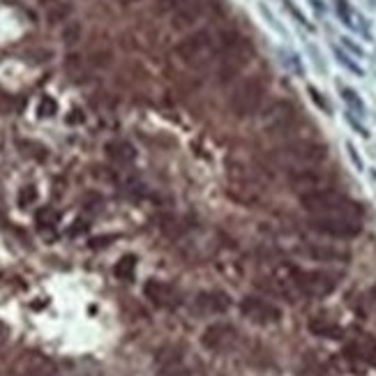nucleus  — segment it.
Segmentation results:
<instances>
[{"instance_id":"c85d7f7f","label":"nucleus","mask_w":376,"mask_h":376,"mask_svg":"<svg viewBox=\"0 0 376 376\" xmlns=\"http://www.w3.org/2000/svg\"><path fill=\"white\" fill-rule=\"evenodd\" d=\"M173 376H185V374H173Z\"/></svg>"},{"instance_id":"423d86ee","label":"nucleus","mask_w":376,"mask_h":376,"mask_svg":"<svg viewBox=\"0 0 376 376\" xmlns=\"http://www.w3.org/2000/svg\"><path fill=\"white\" fill-rule=\"evenodd\" d=\"M252 55H254V49H252L250 39L240 37V42L236 46H231L229 51L222 53V60H220V81L222 83H229V81H234V79H238L240 72L250 65Z\"/></svg>"},{"instance_id":"ddd939ff","label":"nucleus","mask_w":376,"mask_h":376,"mask_svg":"<svg viewBox=\"0 0 376 376\" xmlns=\"http://www.w3.org/2000/svg\"><path fill=\"white\" fill-rule=\"evenodd\" d=\"M201 17H203V3L201 0H192V3L171 12V26L175 30H187L192 26H196Z\"/></svg>"},{"instance_id":"cd10ccee","label":"nucleus","mask_w":376,"mask_h":376,"mask_svg":"<svg viewBox=\"0 0 376 376\" xmlns=\"http://www.w3.org/2000/svg\"><path fill=\"white\" fill-rule=\"evenodd\" d=\"M372 295H374V298H376V282H374V286H372Z\"/></svg>"},{"instance_id":"393cba45","label":"nucleus","mask_w":376,"mask_h":376,"mask_svg":"<svg viewBox=\"0 0 376 376\" xmlns=\"http://www.w3.org/2000/svg\"><path fill=\"white\" fill-rule=\"evenodd\" d=\"M159 3H162L164 10H171V12H175V10H178V7L192 3V0H159Z\"/></svg>"},{"instance_id":"2eb2a0df","label":"nucleus","mask_w":376,"mask_h":376,"mask_svg":"<svg viewBox=\"0 0 376 376\" xmlns=\"http://www.w3.org/2000/svg\"><path fill=\"white\" fill-rule=\"evenodd\" d=\"M349 351L354 354L358 360H363V363L376 367V342L372 337H358L354 344L349 347Z\"/></svg>"},{"instance_id":"a211bd4d","label":"nucleus","mask_w":376,"mask_h":376,"mask_svg":"<svg viewBox=\"0 0 376 376\" xmlns=\"http://www.w3.org/2000/svg\"><path fill=\"white\" fill-rule=\"evenodd\" d=\"M69 14H72V5L69 3H53L46 7V23L49 26H58V23H67L69 19Z\"/></svg>"},{"instance_id":"4468645a","label":"nucleus","mask_w":376,"mask_h":376,"mask_svg":"<svg viewBox=\"0 0 376 376\" xmlns=\"http://www.w3.org/2000/svg\"><path fill=\"white\" fill-rule=\"evenodd\" d=\"M196 307L206 314H224L231 307V298L224 291H203L196 298Z\"/></svg>"},{"instance_id":"6ab92c4d","label":"nucleus","mask_w":376,"mask_h":376,"mask_svg":"<svg viewBox=\"0 0 376 376\" xmlns=\"http://www.w3.org/2000/svg\"><path fill=\"white\" fill-rule=\"evenodd\" d=\"M81 35H83V26H81V23H79V21H67L65 28H62V33H60V39L67 46H74V44L81 42Z\"/></svg>"},{"instance_id":"4be33fe9","label":"nucleus","mask_w":376,"mask_h":376,"mask_svg":"<svg viewBox=\"0 0 376 376\" xmlns=\"http://www.w3.org/2000/svg\"><path fill=\"white\" fill-rule=\"evenodd\" d=\"M55 222H58V213L51 210V208H42V210L37 213V224H39V227H53Z\"/></svg>"},{"instance_id":"20e7f679","label":"nucleus","mask_w":376,"mask_h":376,"mask_svg":"<svg viewBox=\"0 0 376 376\" xmlns=\"http://www.w3.org/2000/svg\"><path fill=\"white\" fill-rule=\"evenodd\" d=\"M309 227L316 231V234H323L328 238H340L349 240L360 236V220L351 217V215H318V217L309 220Z\"/></svg>"},{"instance_id":"9d476101","label":"nucleus","mask_w":376,"mask_h":376,"mask_svg":"<svg viewBox=\"0 0 376 376\" xmlns=\"http://www.w3.org/2000/svg\"><path fill=\"white\" fill-rule=\"evenodd\" d=\"M328 173L316 169V166H300V169H295L291 175H289V182L293 189H298L300 194H305V192H314V189H321V187H328Z\"/></svg>"},{"instance_id":"412c9836","label":"nucleus","mask_w":376,"mask_h":376,"mask_svg":"<svg viewBox=\"0 0 376 376\" xmlns=\"http://www.w3.org/2000/svg\"><path fill=\"white\" fill-rule=\"evenodd\" d=\"M309 257H314L318 261H335V259H344L347 254L344 252H337V250H325V247L321 245H314V247H309Z\"/></svg>"},{"instance_id":"dca6fc26","label":"nucleus","mask_w":376,"mask_h":376,"mask_svg":"<svg viewBox=\"0 0 376 376\" xmlns=\"http://www.w3.org/2000/svg\"><path fill=\"white\" fill-rule=\"evenodd\" d=\"M104 150H107V155L118 164H130L134 159V155H137V153H134V148L127 141H109Z\"/></svg>"},{"instance_id":"f8f14e48","label":"nucleus","mask_w":376,"mask_h":376,"mask_svg":"<svg viewBox=\"0 0 376 376\" xmlns=\"http://www.w3.org/2000/svg\"><path fill=\"white\" fill-rule=\"evenodd\" d=\"M143 295L157 307H171L175 300H178V293L169 284L162 282V279H148L146 286H143Z\"/></svg>"},{"instance_id":"b1692460","label":"nucleus","mask_w":376,"mask_h":376,"mask_svg":"<svg viewBox=\"0 0 376 376\" xmlns=\"http://www.w3.org/2000/svg\"><path fill=\"white\" fill-rule=\"evenodd\" d=\"M37 199V192H35V187H23L21 192H19V206L21 208H26V206H30Z\"/></svg>"},{"instance_id":"f3484780","label":"nucleus","mask_w":376,"mask_h":376,"mask_svg":"<svg viewBox=\"0 0 376 376\" xmlns=\"http://www.w3.org/2000/svg\"><path fill=\"white\" fill-rule=\"evenodd\" d=\"M309 333H314L316 337H337L340 335V325L333 321V318H325V316H314L309 318Z\"/></svg>"},{"instance_id":"6e6552de","label":"nucleus","mask_w":376,"mask_h":376,"mask_svg":"<svg viewBox=\"0 0 376 376\" xmlns=\"http://www.w3.org/2000/svg\"><path fill=\"white\" fill-rule=\"evenodd\" d=\"M240 314L250 321L259 325H270L277 323L282 318V309H279L275 302H270L266 298H259V295H247V298L240 300Z\"/></svg>"},{"instance_id":"9b49d317","label":"nucleus","mask_w":376,"mask_h":376,"mask_svg":"<svg viewBox=\"0 0 376 376\" xmlns=\"http://www.w3.org/2000/svg\"><path fill=\"white\" fill-rule=\"evenodd\" d=\"M234 340H236V328L231 323L217 321V323L208 325L203 330L201 347L208 349V351H222V349H227Z\"/></svg>"},{"instance_id":"7ed1b4c3","label":"nucleus","mask_w":376,"mask_h":376,"mask_svg":"<svg viewBox=\"0 0 376 376\" xmlns=\"http://www.w3.org/2000/svg\"><path fill=\"white\" fill-rule=\"evenodd\" d=\"M263 130L268 137H284L295 130L298 125V111L291 102L286 100H275L263 109Z\"/></svg>"},{"instance_id":"0eeeda50","label":"nucleus","mask_w":376,"mask_h":376,"mask_svg":"<svg viewBox=\"0 0 376 376\" xmlns=\"http://www.w3.org/2000/svg\"><path fill=\"white\" fill-rule=\"evenodd\" d=\"M286 162L300 166H318L328 159V148L318 141H293L282 150H277Z\"/></svg>"},{"instance_id":"bb28decb","label":"nucleus","mask_w":376,"mask_h":376,"mask_svg":"<svg viewBox=\"0 0 376 376\" xmlns=\"http://www.w3.org/2000/svg\"><path fill=\"white\" fill-rule=\"evenodd\" d=\"M39 3H42V5H46V7H49V5H53V3H58V0H39Z\"/></svg>"},{"instance_id":"aec40b11","label":"nucleus","mask_w":376,"mask_h":376,"mask_svg":"<svg viewBox=\"0 0 376 376\" xmlns=\"http://www.w3.org/2000/svg\"><path fill=\"white\" fill-rule=\"evenodd\" d=\"M134 270H137V257H132V254H127L123 257L114 268V273L118 279H132L134 277Z\"/></svg>"},{"instance_id":"f257e3e1","label":"nucleus","mask_w":376,"mask_h":376,"mask_svg":"<svg viewBox=\"0 0 376 376\" xmlns=\"http://www.w3.org/2000/svg\"><path fill=\"white\" fill-rule=\"evenodd\" d=\"M300 206L311 217H318V215H351V217H358L360 215L358 203L333 187L305 192V194H300Z\"/></svg>"},{"instance_id":"f03ea898","label":"nucleus","mask_w":376,"mask_h":376,"mask_svg":"<svg viewBox=\"0 0 376 376\" xmlns=\"http://www.w3.org/2000/svg\"><path fill=\"white\" fill-rule=\"evenodd\" d=\"M268 95V83L261 76H247L240 81L229 100V109L234 111L238 118H250L261 109L263 100Z\"/></svg>"},{"instance_id":"a878e982","label":"nucleus","mask_w":376,"mask_h":376,"mask_svg":"<svg viewBox=\"0 0 376 376\" xmlns=\"http://www.w3.org/2000/svg\"><path fill=\"white\" fill-rule=\"evenodd\" d=\"M116 3H118L120 7H132V5L141 3V0H116Z\"/></svg>"},{"instance_id":"1a4fd4ad","label":"nucleus","mask_w":376,"mask_h":376,"mask_svg":"<svg viewBox=\"0 0 376 376\" xmlns=\"http://www.w3.org/2000/svg\"><path fill=\"white\" fill-rule=\"evenodd\" d=\"M210 44H213V37L208 30H194V33L185 35L178 44H175L173 53L178 55L182 62H194L196 58H201V55L210 49Z\"/></svg>"},{"instance_id":"39448f33","label":"nucleus","mask_w":376,"mask_h":376,"mask_svg":"<svg viewBox=\"0 0 376 376\" xmlns=\"http://www.w3.org/2000/svg\"><path fill=\"white\" fill-rule=\"evenodd\" d=\"M291 284L302 295H309V298H325L337 286L335 277L323 273V270H293Z\"/></svg>"},{"instance_id":"5701e85b","label":"nucleus","mask_w":376,"mask_h":376,"mask_svg":"<svg viewBox=\"0 0 376 376\" xmlns=\"http://www.w3.org/2000/svg\"><path fill=\"white\" fill-rule=\"evenodd\" d=\"M55 102L51 100V98H44L42 102H39V109H37V114L42 116V118H49V116H53L55 114Z\"/></svg>"}]
</instances>
